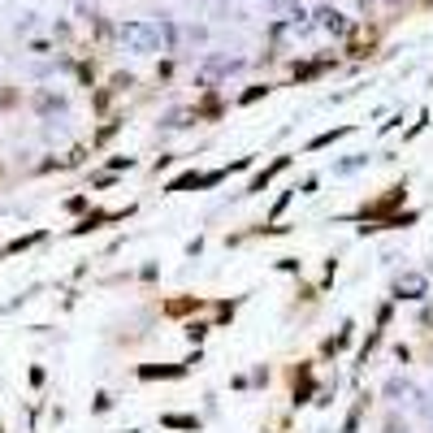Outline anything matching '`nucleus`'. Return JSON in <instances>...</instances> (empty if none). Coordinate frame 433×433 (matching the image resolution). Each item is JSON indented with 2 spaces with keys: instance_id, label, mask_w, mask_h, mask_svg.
<instances>
[{
  "instance_id": "1",
  "label": "nucleus",
  "mask_w": 433,
  "mask_h": 433,
  "mask_svg": "<svg viewBox=\"0 0 433 433\" xmlns=\"http://www.w3.org/2000/svg\"><path fill=\"white\" fill-rule=\"evenodd\" d=\"M191 308H200V299H169V303H165L169 316H182V312H191Z\"/></svg>"
},
{
  "instance_id": "2",
  "label": "nucleus",
  "mask_w": 433,
  "mask_h": 433,
  "mask_svg": "<svg viewBox=\"0 0 433 433\" xmlns=\"http://www.w3.org/2000/svg\"><path fill=\"white\" fill-rule=\"evenodd\" d=\"M165 425H173V429H195V416H169Z\"/></svg>"
}]
</instances>
